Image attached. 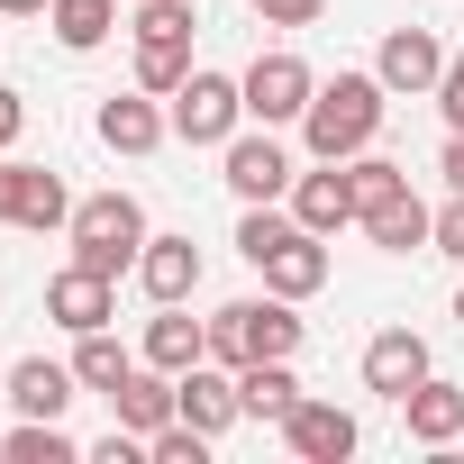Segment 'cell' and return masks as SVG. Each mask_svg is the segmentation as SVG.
Returning <instances> with one entry per match:
<instances>
[{"label":"cell","mask_w":464,"mask_h":464,"mask_svg":"<svg viewBox=\"0 0 464 464\" xmlns=\"http://www.w3.org/2000/svg\"><path fill=\"white\" fill-rule=\"evenodd\" d=\"M437 110H446V128H464V55H446V73H437V92H428Z\"/></svg>","instance_id":"obj_31"},{"label":"cell","mask_w":464,"mask_h":464,"mask_svg":"<svg viewBox=\"0 0 464 464\" xmlns=\"http://www.w3.org/2000/svg\"><path fill=\"white\" fill-rule=\"evenodd\" d=\"M373 73H382V92H392V101H428V92H437V73H446V46H437L428 28H392V37H382V55H373Z\"/></svg>","instance_id":"obj_9"},{"label":"cell","mask_w":464,"mask_h":464,"mask_svg":"<svg viewBox=\"0 0 464 464\" xmlns=\"http://www.w3.org/2000/svg\"><path fill=\"white\" fill-rule=\"evenodd\" d=\"M137 292H146V301H191V292H200V246H191V237H146Z\"/></svg>","instance_id":"obj_18"},{"label":"cell","mask_w":464,"mask_h":464,"mask_svg":"<svg viewBox=\"0 0 464 464\" xmlns=\"http://www.w3.org/2000/svg\"><path fill=\"white\" fill-rule=\"evenodd\" d=\"M265 274V292H283V301H310V292H328V237H310V227H292V237L256 265Z\"/></svg>","instance_id":"obj_15"},{"label":"cell","mask_w":464,"mask_h":464,"mask_svg":"<svg viewBox=\"0 0 464 464\" xmlns=\"http://www.w3.org/2000/svg\"><path fill=\"white\" fill-rule=\"evenodd\" d=\"M0 218H10V155H0Z\"/></svg>","instance_id":"obj_35"},{"label":"cell","mask_w":464,"mask_h":464,"mask_svg":"<svg viewBox=\"0 0 464 464\" xmlns=\"http://www.w3.org/2000/svg\"><path fill=\"white\" fill-rule=\"evenodd\" d=\"M428 246H437L446 265H464V191H446V209H437V227H428Z\"/></svg>","instance_id":"obj_30"},{"label":"cell","mask_w":464,"mask_h":464,"mask_svg":"<svg viewBox=\"0 0 464 464\" xmlns=\"http://www.w3.org/2000/svg\"><path fill=\"white\" fill-rule=\"evenodd\" d=\"M301 301H283V292H265V301H227V310H209V364H265V355H301V319H292Z\"/></svg>","instance_id":"obj_3"},{"label":"cell","mask_w":464,"mask_h":464,"mask_svg":"<svg viewBox=\"0 0 464 464\" xmlns=\"http://www.w3.org/2000/svg\"><path fill=\"white\" fill-rule=\"evenodd\" d=\"M218 182L237 191V200H292L301 173H292V155H283L274 128H237V137L218 146Z\"/></svg>","instance_id":"obj_6"},{"label":"cell","mask_w":464,"mask_h":464,"mask_svg":"<svg viewBox=\"0 0 464 464\" xmlns=\"http://www.w3.org/2000/svg\"><path fill=\"white\" fill-rule=\"evenodd\" d=\"M19 128H28V101H19L10 82H0V155H10V146H19Z\"/></svg>","instance_id":"obj_32"},{"label":"cell","mask_w":464,"mask_h":464,"mask_svg":"<svg viewBox=\"0 0 464 464\" xmlns=\"http://www.w3.org/2000/svg\"><path fill=\"white\" fill-rule=\"evenodd\" d=\"M237 82H246V119H256V128H301V110H310V92H319V73H310L292 46L256 55Z\"/></svg>","instance_id":"obj_5"},{"label":"cell","mask_w":464,"mask_h":464,"mask_svg":"<svg viewBox=\"0 0 464 464\" xmlns=\"http://www.w3.org/2000/svg\"><path fill=\"white\" fill-rule=\"evenodd\" d=\"M73 392H82V373H73V364H46V355L10 364V410H19V419H64V410H73Z\"/></svg>","instance_id":"obj_19"},{"label":"cell","mask_w":464,"mask_h":464,"mask_svg":"<svg viewBox=\"0 0 464 464\" xmlns=\"http://www.w3.org/2000/svg\"><path fill=\"white\" fill-rule=\"evenodd\" d=\"M164 119H173V137H182V146H227V137L246 128V82H237V73L191 64V73H182V92L164 101Z\"/></svg>","instance_id":"obj_4"},{"label":"cell","mask_w":464,"mask_h":464,"mask_svg":"<svg viewBox=\"0 0 464 464\" xmlns=\"http://www.w3.org/2000/svg\"><path fill=\"white\" fill-rule=\"evenodd\" d=\"M292 218L310 227V237H337V227H355V182H346V164L301 173V182H292Z\"/></svg>","instance_id":"obj_13"},{"label":"cell","mask_w":464,"mask_h":464,"mask_svg":"<svg viewBox=\"0 0 464 464\" xmlns=\"http://www.w3.org/2000/svg\"><path fill=\"white\" fill-rule=\"evenodd\" d=\"M346 182H355V218L373 209V200H392V191H410V164H392V155H346Z\"/></svg>","instance_id":"obj_27"},{"label":"cell","mask_w":464,"mask_h":464,"mask_svg":"<svg viewBox=\"0 0 464 464\" xmlns=\"http://www.w3.org/2000/svg\"><path fill=\"white\" fill-rule=\"evenodd\" d=\"M128 37H137V46H191V37H200V0H137Z\"/></svg>","instance_id":"obj_25"},{"label":"cell","mask_w":464,"mask_h":464,"mask_svg":"<svg viewBox=\"0 0 464 464\" xmlns=\"http://www.w3.org/2000/svg\"><path fill=\"white\" fill-rule=\"evenodd\" d=\"M237 410L246 419H292L301 410V373H292V355H265V364H237Z\"/></svg>","instance_id":"obj_20"},{"label":"cell","mask_w":464,"mask_h":464,"mask_svg":"<svg viewBox=\"0 0 464 464\" xmlns=\"http://www.w3.org/2000/svg\"><path fill=\"white\" fill-rule=\"evenodd\" d=\"M146 364H164V373H191V364H209V319H182V301H155V319H146V346H137Z\"/></svg>","instance_id":"obj_16"},{"label":"cell","mask_w":464,"mask_h":464,"mask_svg":"<svg viewBox=\"0 0 464 464\" xmlns=\"http://www.w3.org/2000/svg\"><path fill=\"white\" fill-rule=\"evenodd\" d=\"M0 455H19V464H73L82 446L64 437V419H19L10 437H0Z\"/></svg>","instance_id":"obj_26"},{"label":"cell","mask_w":464,"mask_h":464,"mask_svg":"<svg viewBox=\"0 0 464 464\" xmlns=\"http://www.w3.org/2000/svg\"><path fill=\"white\" fill-rule=\"evenodd\" d=\"M355 227H364V246H382V256H419L428 227H437V209H428L419 191H392V200H373Z\"/></svg>","instance_id":"obj_17"},{"label":"cell","mask_w":464,"mask_h":464,"mask_svg":"<svg viewBox=\"0 0 464 464\" xmlns=\"http://www.w3.org/2000/svg\"><path fill=\"white\" fill-rule=\"evenodd\" d=\"M110 419L137 428V437H155V428L173 419V373H164V364H137V373L110 392Z\"/></svg>","instance_id":"obj_22"},{"label":"cell","mask_w":464,"mask_h":464,"mask_svg":"<svg viewBox=\"0 0 464 464\" xmlns=\"http://www.w3.org/2000/svg\"><path fill=\"white\" fill-rule=\"evenodd\" d=\"M46 319H55L64 337H92V328H110V319H119V283H110V274H92V265H64V274L46 283Z\"/></svg>","instance_id":"obj_7"},{"label":"cell","mask_w":464,"mask_h":464,"mask_svg":"<svg viewBox=\"0 0 464 464\" xmlns=\"http://www.w3.org/2000/svg\"><path fill=\"white\" fill-rule=\"evenodd\" d=\"M137 364H146V355H128V346H119L110 328H92V337H73V373H82V392H101V401H110V392H119V382L137 373Z\"/></svg>","instance_id":"obj_24"},{"label":"cell","mask_w":464,"mask_h":464,"mask_svg":"<svg viewBox=\"0 0 464 464\" xmlns=\"http://www.w3.org/2000/svg\"><path fill=\"white\" fill-rule=\"evenodd\" d=\"M92 128H101V146H110V155H155V146L173 137V119L155 110V92H110Z\"/></svg>","instance_id":"obj_12"},{"label":"cell","mask_w":464,"mask_h":464,"mask_svg":"<svg viewBox=\"0 0 464 464\" xmlns=\"http://www.w3.org/2000/svg\"><path fill=\"white\" fill-rule=\"evenodd\" d=\"M419 382H428V337H419V328H382V337H364V392H382V401L401 410Z\"/></svg>","instance_id":"obj_10"},{"label":"cell","mask_w":464,"mask_h":464,"mask_svg":"<svg viewBox=\"0 0 464 464\" xmlns=\"http://www.w3.org/2000/svg\"><path fill=\"white\" fill-rule=\"evenodd\" d=\"M437 173H446V191H464V128H446V155H437Z\"/></svg>","instance_id":"obj_33"},{"label":"cell","mask_w":464,"mask_h":464,"mask_svg":"<svg viewBox=\"0 0 464 464\" xmlns=\"http://www.w3.org/2000/svg\"><path fill=\"white\" fill-rule=\"evenodd\" d=\"M64 218H73V191H64V173H46V164H10V227L46 237V227H64Z\"/></svg>","instance_id":"obj_14"},{"label":"cell","mask_w":464,"mask_h":464,"mask_svg":"<svg viewBox=\"0 0 464 464\" xmlns=\"http://www.w3.org/2000/svg\"><path fill=\"white\" fill-rule=\"evenodd\" d=\"M173 419H191L200 437H227L246 410H237V373L227 364H191V373H173Z\"/></svg>","instance_id":"obj_11"},{"label":"cell","mask_w":464,"mask_h":464,"mask_svg":"<svg viewBox=\"0 0 464 464\" xmlns=\"http://www.w3.org/2000/svg\"><path fill=\"white\" fill-rule=\"evenodd\" d=\"M46 28H55L64 55H92V46H110V28H119V0H46Z\"/></svg>","instance_id":"obj_23"},{"label":"cell","mask_w":464,"mask_h":464,"mask_svg":"<svg viewBox=\"0 0 464 464\" xmlns=\"http://www.w3.org/2000/svg\"><path fill=\"white\" fill-rule=\"evenodd\" d=\"M182 73H191V46H137V92L173 101V92H182Z\"/></svg>","instance_id":"obj_28"},{"label":"cell","mask_w":464,"mask_h":464,"mask_svg":"<svg viewBox=\"0 0 464 464\" xmlns=\"http://www.w3.org/2000/svg\"><path fill=\"white\" fill-rule=\"evenodd\" d=\"M283 446H292L301 464H346V455L364 446V428H355V410H337V401H310V392H301V410L283 419Z\"/></svg>","instance_id":"obj_8"},{"label":"cell","mask_w":464,"mask_h":464,"mask_svg":"<svg viewBox=\"0 0 464 464\" xmlns=\"http://www.w3.org/2000/svg\"><path fill=\"white\" fill-rule=\"evenodd\" d=\"M0 19H46V0H0Z\"/></svg>","instance_id":"obj_34"},{"label":"cell","mask_w":464,"mask_h":464,"mask_svg":"<svg viewBox=\"0 0 464 464\" xmlns=\"http://www.w3.org/2000/svg\"><path fill=\"white\" fill-rule=\"evenodd\" d=\"M401 419H410V437H419V446H437V455H446V446L464 437V382H437V373H428V382L401 401Z\"/></svg>","instance_id":"obj_21"},{"label":"cell","mask_w":464,"mask_h":464,"mask_svg":"<svg viewBox=\"0 0 464 464\" xmlns=\"http://www.w3.org/2000/svg\"><path fill=\"white\" fill-rule=\"evenodd\" d=\"M64 237H73V265H92V274H137V256H146V209H137V191H92V200H73V218H64Z\"/></svg>","instance_id":"obj_2"},{"label":"cell","mask_w":464,"mask_h":464,"mask_svg":"<svg viewBox=\"0 0 464 464\" xmlns=\"http://www.w3.org/2000/svg\"><path fill=\"white\" fill-rule=\"evenodd\" d=\"M382 110H392L382 73H337V82L310 92V110H301V146H310L319 164H346V155H364V146L382 137Z\"/></svg>","instance_id":"obj_1"},{"label":"cell","mask_w":464,"mask_h":464,"mask_svg":"<svg viewBox=\"0 0 464 464\" xmlns=\"http://www.w3.org/2000/svg\"><path fill=\"white\" fill-rule=\"evenodd\" d=\"M246 10H256L265 28H319V19H328V0H246Z\"/></svg>","instance_id":"obj_29"},{"label":"cell","mask_w":464,"mask_h":464,"mask_svg":"<svg viewBox=\"0 0 464 464\" xmlns=\"http://www.w3.org/2000/svg\"><path fill=\"white\" fill-rule=\"evenodd\" d=\"M455 328H464V292H455Z\"/></svg>","instance_id":"obj_36"}]
</instances>
